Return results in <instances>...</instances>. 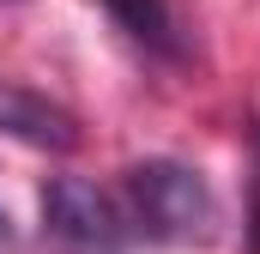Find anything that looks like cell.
<instances>
[{
    "label": "cell",
    "instance_id": "cell-1",
    "mask_svg": "<svg viewBox=\"0 0 260 254\" xmlns=\"http://www.w3.org/2000/svg\"><path fill=\"white\" fill-rule=\"evenodd\" d=\"M127 218L151 242H206L218 224V194L206 188L194 164L176 157H145L127 170Z\"/></svg>",
    "mask_w": 260,
    "mask_h": 254
},
{
    "label": "cell",
    "instance_id": "cell-4",
    "mask_svg": "<svg viewBox=\"0 0 260 254\" xmlns=\"http://www.w3.org/2000/svg\"><path fill=\"white\" fill-rule=\"evenodd\" d=\"M109 6V18L127 30L133 43L145 49V55H176L182 43H176V18H170V0H103Z\"/></svg>",
    "mask_w": 260,
    "mask_h": 254
},
{
    "label": "cell",
    "instance_id": "cell-6",
    "mask_svg": "<svg viewBox=\"0 0 260 254\" xmlns=\"http://www.w3.org/2000/svg\"><path fill=\"white\" fill-rule=\"evenodd\" d=\"M0 236H6V212H0Z\"/></svg>",
    "mask_w": 260,
    "mask_h": 254
},
{
    "label": "cell",
    "instance_id": "cell-5",
    "mask_svg": "<svg viewBox=\"0 0 260 254\" xmlns=\"http://www.w3.org/2000/svg\"><path fill=\"white\" fill-rule=\"evenodd\" d=\"M254 151H260V139H254ZM254 254H260V170H254Z\"/></svg>",
    "mask_w": 260,
    "mask_h": 254
},
{
    "label": "cell",
    "instance_id": "cell-3",
    "mask_svg": "<svg viewBox=\"0 0 260 254\" xmlns=\"http://www.w3.org/2000/svg\"><path fill=\"white\" fill-rule=\"evenodd\" d=\"M0 133H12V139H24V145H37V151H73V145H79L73 109L49 103V97L30 91V85H12V79H0Z\"/></svg>",
    "mask_w": 260,
    "mask_h": 254
},
{
    "label": "cell",
    "instance_id": "cell-2",
    "mask_svg": "<svg viewBox=\"0 0 260 254\" xmlns=\"http://www.w3.org/2000/svg\"><path fill=\"white\" fill-rule=\"evenodd\" d=\"M43 224L73 254H121V242H127L121 206L97 188V182H85V176H55L49 182V194H43Z\"/></svg>",
    "mask_w": 260,
    "mask_h": 254
}]
</instances>
